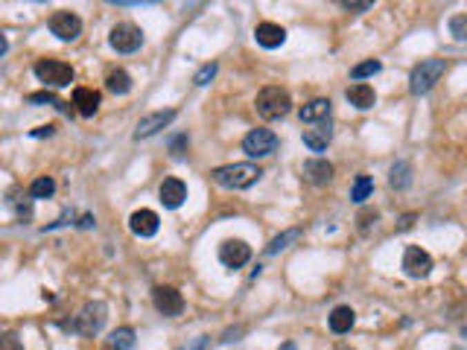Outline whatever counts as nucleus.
Masks as SVG:
<instances>
[{
  "instance_id": "nucleus-23",
  "label": "nucleus",
  "mask_w": 467,
  "mask_h": 350,
  "mask_svg": "<svg viewBox=\"0 0 467 350\" xmlns=\"http://www.w3.org/2000/svg\"><path fill=\"white\" fill-rule=\"evenodd\" d=\"M106 88L111 90V94H128L132 90V76H128L126 70H111L108 76H106Z\"/></svg>"
},
{
  "instance_id": "nucleus-11",
  "label": "nucleus",
  "mask_w": 467,
  "mask_h": 350,
  "mask_svg": "<svg viewBox=\"0 0 467 350\" xmlns=\"http://www.w3.org/2000/svg\"><path fill=\"white\" fill-rule=\"evenodd\" d=\"M403 271L409 278L421 280V278H426L432 271V257L426 254L423 249H418V245H409L406 254H403Z\"/></svg>"
},
{
  "instance_id": "nucleus-17",
  "label": "nucleus",
  "mask_w": 467,
  "mask_h": 350,
  "mask_svg": "<svg viewBox=\"0 0 467 350\" xmlns=\"http://www.w3.org/2000/svg\"><path fill=\"white\" fill-rule=\"evenodd\" d=\"M330 140H333V126H330V120L316 123L313 128H304V146H307V149H313V152H324V149H327Z\"/></svg>"
},
{
  "instance_id": "nucleus-19",
  "label": "nucleus",
  "mask_w": 467,
  "mask_h": 350,
  "mask_svg": "<svg viewBox=\"0 0 467 350\" xmlns=\"http://www.w3.org/2000/svg\"><path fill=\"white\" fill-rule=\"evenodd\" d=\"M345 97H347L350 106H356L359 111H365V108H371L374 102H377V94H374V88H371V85H365V82L350 85V88L345 90Z\"/></svg>"
},
{
  "instance_id": "nucleus-3",
  "label": "nucleus",
  "mask_w": 467,
  "mask_h": 350,
  "mask_svg": "<svg viewBox=\"0 0 467 350\" xmlns=\"http://www.w3.org/2000/svg\"><path fill=\"white\" fill-rule=\"evenodd\" d=\"M447 70V61L444 59H423L421 64H414V70L409 76V90L414 97H423L441 82V76Z\"/></svg>"
},
{
  "instance_id": "nucleus-42",
  "label": "nucleus",
  "mask_w": 467,
  "mask_h": 350,
  "mask_svg": "<svg viewBox=\"0 0 467 350\" xmlns=\"http://www.w3.org/2000/svg\"><path fill=\"white\" fill-rule=\"evenodd\" d=\"M461 336H464V339H467V327H464V330H461Z\"/></svg>"
},
{
  "instance_id": "nucleus-1",
  "label": "nucleus",
  "mask_w": 467,
  "mask_h": 350,
  "mask_svg": "<svg viewBox=\"0 0 467 350\" xmlns=\"http://www.w3.org/2000/svg\"><path fill=\"white\" fill-rule=\"evenodd\" d=\"M260 175H263V170L257 164H225L211 173V178L225 190H249L251 184L260 181Z\"/></svg>"
},
{
  "instance_id": "nucleus-26",
  "label": "nucleus",
  "mask_w": 467,
  "mask_h": 350,
  "mask_svg": "<svg viewBox=\"0 0 467 350\" xmlns=\"http://www.w3.org/2000/svg\"><path fill=\"white\" fill-rule=\"evenodd\" d=\"M30 102H35V106H56L59 111H64V114H73V106H68V102H61L53 90H38V94H30Z\"/></svg>"
},
{
  "instance_id": "nucleus-5",
  "label": "nucleus",
  "mask_w": 467,
  "mask_h": 350,
  "mask_svg": "<svg viewBox=\"0 0 467 350\" xmlns=\"http://www.w3.org/2000/svg\"><path fill=\"white\" fill-rule=\"evenodd\" d=\"M35 76L47 88H68L73 82V68L59 59H41V61H35Z\"/></svg>"
},
{
  "instance_id": "nucleus-34",
  "label": "nucleus",
  "mask_w": 467,
  "mask_h": 350,
  "mask_svg": "<svg viewBox=\"0 0 467 350\" xmlns=\"http://www.w3.org/2000/svg\"><path fill=\"white\" fill-rule=\"evenodd\" d=\"M371 222H377V211H365V213L359 216V228H362V231H368Z\"/></svg>"
},
{
  "instance_id": "nucleus-30",
  "label": "nucleus",
  "mask_w": 467,
  "mask_h": 350,
  "mask_svg": "<svg viewBox=\"0 0 467 350\" xmlns=\"http://www.w3.org/2000/svg\"><path fill=\"white\" fill-rule=\"evenodd\" d=\"M450 32L459 38V41H467V15H452L450 18Z\"/></svg>"
},
{
  "instance_id": "nucleus-18",
  "label": "nucleus",
  "mask_w": 467,
  "mask_h": 350,
  "mask_svg": "<svg viewBox=\"0 0 467 350\" xmlns=\"http://www.w3.org/2000/svg\"><path fill=\"white\" fill-rule=\"evenodd\" d=\"M298 117H301V123H324V120H330V99H324V97H318V99H309L307 106L298 111Z\"/></svg>"
},
{
  "instance_id": "nucleus-22",
  "label": "nucleus",
  "mask_w": 467,
  "mask_h": 350,
  "mask_svg": "<svg viewBox=\"0 0 467 350\" xmlns=\"http://www.w3.org/2000/svg\"><path fill=\"white\" fill-rule=\"evenodd\" d=\"M388 184L394 190H406L412 184V166L406 161H397L392 170H388Z\"/></svg>"
},
{
  "instance_id": "nucleus-41",
  "label": "nucleus",
  "mask_w": 467,
  "mask_h": 350,
  "mask_svg": "<svg viewBox=\"0 0 467 350\" xmlns=\"http://www.w3.org/2000/svg\"><path fill=\"white\" fill-rule=\"evenodd\" d=\"M280 350H295V342H287V344H283Z\"/></svg>"
},
{
  "instance_id": "nucleus-39",
  "label": "nucleus",
  "mask_w": 467,
  "mask_h": 350,
  "mask_svg": "<svg viewBox=\"0 0 467 350\" xmlns=\"http://www.w3.org/2000/svg\"><path fill=\"white\" fill-rule=\"evenodd\" d=\"M242 333H245V327H234V330H228L222 336V342H237V336H242Z\"/></svg>"
},
{
  "instance_id": "nucleus-31",
  "label": "nucleus",
  "mask_w": 467,
  "mask_h": 350,
  "mask_svg": "<svg viewBox=\"0 0 467 350\" xmlns=\"http://www.w3.org/2000/svg\"><path fill=\"white\" fill-rule=\"evenodd\" d=\"M216 64L211 61V64H202V68L196 70V76H193V82H196V85H207V82H211L213 79V76H216Z\"/></svg>"
},
{
  "instance_id": "nucleus-6",
  "label": "nucleus",
  "mask_w": 467,
  "mask_h": 350,
  "mask_svg": "<svg viewBox=\"0 0 467 350\" xmlns=\"http://www.w3.org/2000/svg\"><path fill=\"white\" fill-rule=\"evenodd\" d=\"M108 44H111V50H117V53H135V50H140V44H144V30H140L137 23L123 21L111 30Z\"/></svg>"
},
{
  "instance_id": "nucleus-4",
  "label": "nucleus",
  "mask_w": 467,
  "mask_h": 350,
  "mask_svg": "<svg viewBox=\"0 0 467 350\" xmlns=\"http://www.w3.org/2000/svg\"><path fill=\"white\" fill-rule=\"evenodd\" d=\"M254 108H257V114H260L263 120H280V117H287L292 111V97L283 88L269 85V88H263L260 94H257Z\"/></svg>"
},
{
  "instance_id": "nucleus-21",
  "label": "nucleus",
  "mask_w": 467,
  "mask_h": 350,
  "mask_svg": "<svg viewBox=\"0 0 467 350\" xmlns=\"http://www.w3.org/2000/svg\"><path fill=\"white\" fill-rule=\"evenodd\" d=\"M354 321H356V313H354L350 307H336L333 313H330V318H327L330 330H333V333H339V336L350 333V327H354Z\"/></svg>"
},
{
  "instance_id": "nucleus-27",
  "label": "nucleus",
  "mask_w": 467,
  "mask_h": 350,
  "mask_svg": "<svg viewBox=\"0 0 467 350\" xmlns=\"http://www.w3.org/2000/svg\"><path fill=\"white\" fill-rule=\"evenodd\" d=\"M53 193H56V181L50 178V175L35 178L32 184H30V199H50Z\"/></svg>"
},
{
  "instance_id": "nucleus-38",
  "label": "nucleus",
  "mask_w": 467,
  "mask_h": 350,
  "mask_svg": "<svg viewBox=\"0 0 467 350\" xmlns=\"http://www.w3.org/2000/svg\"><path fill=\"white\" fill-rule=\"evenodd\" d=\"M414 225V213H406V216H400V222H397V231H409Z\"/></svg>"
},
{
  "instance_id": "nucleus-9",
  "label": "nucleus",
  "mask_w": 467,
  "mask_h": 350,
  "mask_svg": "<svg viewBox=\"0 0 467 350\" xmlns=\"http://www.w3.org/2000/svg\"><path fill=\"white\" fill-rule=\"evenodd\" d=\"M50 32L61 38V41H73V38H79V32H82V21H79V15H73L68 9L53 12V15H50Z\"/></svg>"
},
{
  "instance_id": "nucleus-12",
  "label": "nucleus",
  "mask_w": 467,
  "mask_h": 350,
  "mask_svg": "<svg viewBox=\"0 0 467 350\" xmlns=\"http://www.w3.org/2000/svg\"><path fill=\"white\" fill-rule=\"evenodd\" d=\"M219 260H222L228 269H240L251 260V249L242 240H225L219 245Z\"/></svg>"
},
{
  "instance_id": "nucleus-36",
  "label": "nucleus",
  "mask_w": 467,
  "mask_h": 350,
  "mask_svg": "<svg viewBox=\"0 0 467 350\" xmlns=\"http://www.w3.org/2000/svg\"><path fill=\"white\" fill-rule=\"evenodd\" d=\"M347 12H368L371 9V0H362V3H350V0H345L342 3Z\"/></svg>"
},
{
  "instance_id": "nucleus-7",
  "label": "nucleus",
  "mask_w": 467,
  "mask_h": 350,
  "mask_svg": "<svg viewBox=\"0 0 467 350\" xmlns=\"http://www.w3.org/2000/svg\"><path fill=\"white\" fill-rule=\"evenodd\" d=\"M278 144L280 140L275 132H269V128H251V132L242 137V152L249 155V158H266V155L278 149Z\"/></svg>"
},
{
  "instance_id": "nucleus-37",
  "label": "nucleus",
  "mask_w": 467,
  "mask_h": 350,
  "mask_svg": "<svg viewBox=\"0 0 467 350\" xmlns=\"http://www.w3.org/2000/svg\"><path fill=\"white\" fill-rule=\"evenodd\" d=\"M56 132V126H38V128H32V137H50V135H53Z\"/></svg>"
},
{
  "instance_id": "nucleus-25",
  "label": "nucleus",
  "mask_w": 467,
  "mask_h": 350,
  "mask_svg": "<svg viewBox=\"0 0 467 350\" xmlns=\"http://www.w3.org/2000/svg\"><path fill=\"white\" fill-rule=\"evenodd\" d=\"M298 237H301V228H289V231L278 233V237L266 245V254L271 257V254H278V251H283V249H289V242H295Z\"/></svg>"
},
{
  "instance_id": "nucleus-10",
  "label": "nucleus",
  "mask_w": 467,
  "mask_h": 350,
  "mask_svg": "<svg viewBox=\"0 0 467 350\" xmlns=\"http://www.w3.org/2000/svg\"><path fill=\"white\" fill-rule=\"evenodd\" d=\"M175 108H166V111H152V114H146L144 120L137 123V128H135V140H146V137H152V135H158L161 128H166L173 120H175Z\"/></svg>"
},
{
  "instance_id": "nucleus-24",
  "label": "nucleus",
  "mask_w": 467,
  "mask_h": 350,
  "mask_svg": "<svg viewBox=\"0 0 467 350\" xmlns=\"http://www.w3.org/2000/svg\"><path fill=\"white\" fill-rule=\"evenodd\" d=\"M371 193H374L371 175H356V178H354V187H350V199H354L356 204H362L365 199H371Z\"/></svg>"
},
{
  "instance_id": "nucleus-33",
  "label": "nucleus",
  "mask_w": 467,
  "mask_h": 350,
  "mask_svg": "<svg viewBox=\"0 0 467 350\" xmlns=\"http://www.w3.org/2000/svg\"><path fill=\"white\" fill-rule=\"evenodd\" d=\"M15 213H18V219H30L32 216V199L15 202Z\"/></svg>"
},
{
  "instance_id": "nucleus-13",
  "label": "nucleus",
  "mask_w": 467,
  "mask_h": 350,
  "mask_svg": "<svg viewBox=\"0 0 467 350\" xmlns=\"http://www.w3.org/2000/svg\"><path fill=\"white\" fill-rule=\"evenodd\" d=\"M158 199H161L164 207L175 211V207H181L184 199H187V184L181 178H164L161 187H158Z\"/></svg>"
},
{
  "instance_id": "nucleus-35",
  "label": "nucleus",
  "mask_w": 467,
  "mask_h": 350,
  "mask_svg": "<svg viewBox=\"0 0 467 350\" xmlns=\"http://www.w3.org/2000/svg\"><path fill=\"white\" fill-rule=\"evenodd\" d=\"M184 146H187V135H178V137L173 140V144H170V152H173L175 158H178V155H184V152H181Z\"/></svg>"
},
{
  "instance_id": "nucleus-2",
  "label": "nucleus",
  "mask_w": 467,
  "mask_h": 350,
  "mask_svg": "<svg viewBox=\"0 0 467 350\" xmlns=\"http://www.w3.org/2000/svg\"><path fill=\"white\" fill-rule=\"evenodd\" d=\"M106 318H108V307L106 304H102V301H88L79 309V315H76L73 321H64L61 327L70 330V333H79V336H85V339H90V336H97L102 330Z\"/></svg>"
},
{
  "instance_id": "nucleus-8",
  "label": "nucleus",
  "mask_w": 467,
  "mask_h": 350,
  "mask_svg": "<svg viewBox=\"0 0 467 350\" xmlns=\"http://www.w3.org/2000/svg\"><path fill=\"white\" fill-rule=\"evenodd\" d=\"M152 304L166 318H175V315L184 313V295H181L175 286H155L152 289Z\"/></svg>"
},
{
  "instance_id": "nucleus-32",
  "label": "nucleus",
  "mask_w": 467,
  "mask_h": 350,
  "mask_svg": "<svg viewBox=\"0 0 467 350\" xmlns=\"http://www.w3.org/2000/svg\"><path fill=\"white\" fill-rule=\"evenodd\" d=\"M0 350H23V344L18 342L15 333H3L0 336Z\"/></svg>"
},
{
  "instance_id": "nucleus-14",
  "label": "nucleus",
  "mask_w": 467,
  "mask_h": 350,
  "mask_svg": "<svg viewBox=\"0 0 467 350\" xmlns=\"http://www.w3.org/2000/svg\"><path fill=\"white\" fill-rule=\"evenodd\" d=\"M128 228H132L135 237H155L161 228V219L155 211H146V207H140V211H135L132 216H128Z\"/></svg>"
},
{
  "instance_id": "nucleus-20",
  "label": "nucleus",
  "mask_w": 467,
  "mask_h": 350,
  "mask_svg": "<svg viewBox=\"0 0 467 350\" xmlns=\"http://www.w3.org/2000/svg\"><path fill=\"white\" fill-rule=\"evenodd\" d=\"M73 106L82 117H94L99 108V94L94 88H76L73 90Z\"/></svg>"
},
{
  "instance_id": "nucleus-16",
  "label": "nucleus",
  "mask_w": 467,
  "mask_h": 350,
  "mask_svg": "<svg viewBox=\"0 0 467 350\" xmlns=\"http://www.w3.org/2000/svg\"><path fill=\"white\" fill-rule=\"evenodd\" d=\"M254 38H257V44H260V47H266V50H275V47H280L283 41H287V30H283L280 23L263 21V23H257Z\"/></svg>"
},
{
  "instance_id": "nucleus-15",
  "label": "nucleus",
  "mask_w": 467,
  "mask_h": 350,
  "mask_svg": "<svg viewBox=\"0 0 467 350\" xmlns=\"http://www.w3.org/2000/svg\"><path fill=\"white\" fill-rule=\"evenodd\" d=\"M301 175L309 181V184L324 187V184H330V181H333V164L324 161V158H309L301 166Z\"/></svg>"
},
{
  "instance_id": "nucleus-29",
  "label": "nucleus",
  "mask_w": 467,
  "mask_h": 350,
  "mask_svg": "<svg viewBox=\"0 0 467 350\" xmlns=\"http://www.w3.org/2000/svg\"><path fill=\"white\" fill-rule=\"evenodd\" d=\"M383 70V61H377V59H368V61H359V64H354L350 68V79H368V76H374V73H380Z\"/></svg>"
},
{
  "instance_id": "nucleus-28",
  "label": "nucleus",
  "mask_w": 467,
  "mask_h": 350,
  "mask_svg": "<svg viewBox=\"0 0 467 350\" xmlns=\"http://www.w3.org/2000/svg\"><path fill=\"white\" fill-rule=\"evenodd\" d=\"M135 344V330L132 327H120V330H114L108 336V347L111 350H128Z\"/></svg>"
},
{
  "instance_id": "nucleus-40",
  "label": "nucleus",
  "mask_w": 467,
  "mask_h": 350,
  "mask_svg": "<svg viewBox=\"0 0 467 350\" xmlns=\"http://www.w3.org/2000/svg\"><path fill=\"white\" fill-rule=\"evenodd\" d=\"M90 225H94V216H90V213H85V216L79 219V228H90Z\"/></svg>"
}]
</instances>
